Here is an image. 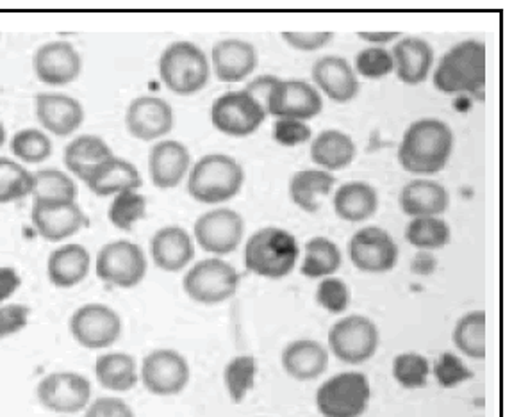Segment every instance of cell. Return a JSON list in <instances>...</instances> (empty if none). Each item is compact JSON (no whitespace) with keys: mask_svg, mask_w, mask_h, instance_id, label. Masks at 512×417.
<instances>
[{"mask_svg":"<svg viewBox=\"0 0 512 417\" xmlns=\"http://www.w3.org/2000/svg\"><path fill=\"white\" fill-rule=\"evenodd\" d=\"M145 216H147V198L138 191H124L116 195L108 209L109 223L124 232H131L134 225Z\"/></svg>","mask_w":512,"mask_h":417,"instance_id":"41","label":"cell"},{"mask_svg":"<svg viewBox=\"0 0 512 417\" xmlns=\"http://www.w3.org/2000/svg\"><path fill=\"white\" fill-rule=\"evenodd\" d=\"M357 36L373 47H382V45L400 40L402 33H398V31H359Z\"/></svg>","mask_w":512,"mask_h":417,"instance_id":"53","label":"cell"},{"mask_svg":"<svg viewBox=\"0 0 512 417\" xmlns=\"http://www.w3.org/2000/svg\"><path fill=\"white\" fill-rule=\"evenodd\" d=\"M265 107L245 90L227 91L211 107V122L231 138H247L265 123Z\"/></svg>","mask_w":512,"mask_h":417,"instance_id":"10","label":"cell"},{"mask_svg":"<svg viewBox=\"0 0 512 417\" xmlns=\"http://www.w3.org/2000/svg\"><path fill=\"white\" fill-rule=\"evenodd\" d=\"M311 159L323 172L345 170L356 159L357 147L347 132L338 129L322 131L311 143Z\"/></svg>","mask_w":512,"mask_h":417,"instance_id":"30","label":"cell"},{"mask_svg":"<svg viewBox=\"0 0 512 417\" xmlns=\"http://www.w3.org/2000/svg\"><path fill=\"white\" fill-rule=\"evenodd\" d=\"M311 74L316 90L338 104H347L359 93L356 70L341 56H323L314 63Z\"/></svg>","mask_w":512,"mask_h":417,"instance_id":"21","label":"cell"},{"mask_svg":"<svg viewBox=\"0 0 512 417\" xmlns=\"http://www.w3.org/2000/svg\"><path fill=\"white\" fill-rule=\"evenodd\" d=\"M281 36L291 49L314 52L331 43L334 33L332 31H284Z\"/></svg>","mask_w":512,"mask_h":417,"instance_id":"49","label":"cell"},{"mask_svg":"<svg viewBox=\"0 0 512 417\" xmlns=\"http://www.w3.org/2000/svg\"><path fill=\"white\" fill-rule=\"evenodd\" d=\"M6 143V127L0 123V147Z\"/></svg>","mask_w":512,"mask_h":417,"instance_id":"55","label":"cell"},{"mask_svg":"<svg viewBox=\"0 0 512 417\" xmlns=\"http://www.w3.org/2000/svg\"><path fill=\"white\" fill-rule=\"evenodd\" d=\"M257 378V362L252 355H238L227 362L223 369V384L234 403H241L254 389Z\"/></svg>","mask_w":512,"mask_h":417,"instance_id":"39","label":"cell"},{"mask_svg":"<svg viewBox=\"0 0 512 417\" xmlns=\"http://www.w3.org/2000/svg\"><path fill=\"white\" fill-rule=\"evenodd\" d=\"M245 170L227 154H207L191 166L188 193L199 204H225L240 193Z\"/></svg>","mask_w":512,"mask_h":417,"instance_id":"3","label":"cell"},{"mask_svg":"<svg viewBox=\"0 0 512 417\" xmlns=\"http://www.w3.org/2000/svg\"><path fill=\"white\" fill-rule=\"evenodd\" d=\"M240 286L238 270L220 257H209L191 266L182 278L184 293L200 305H220L231 300Z\"/></svg>","mask_w":512,"mask_h":417,"instance_id":"7","label":"cell"},{"mask_svg":"<svg viewBox=\"0 0 512 417\" xmlns=\"http://www.w3.org/2000/svg\"><path fill=\"white\" fill-rule=\"evenodd\" d=\"M11 154L24 163L38 164L52 156V141L40 129H22L9 141Z\"/></svg>","mask_w":512,"mask_h":417,"instance_id":"42","label":"cell"},{"mask_svg":"<svg viewBox=\"0 0 512 417\" xmlns=\"http://www.w3.org/2000/svg\"><path fill=\"white\" fill-rule=\"evenodd\" d=\"M190 170V150L181 141L165 139L150 150V179L157 189L177 188Z\"/></svg>","mask_w":512,"mask_h":417,"instance_id":"22","label":"cell"},{"mask_svg":"<svg viewBox=\"0 0 512 417\" xmlns=\"http://www.w3.org/2000/svg\"><path fill=\"white\" fill-rule=\"evenodd\" d=\"M150 255L159 270L179 273L193 261L195 241L179 225H168L150 239Z\"/></svg>","mask_w":512,"mask_h":417,"instance_id":"24","label":"cell"},{"mask_svg":"<svg viewBox=\"0 0 512 417\" xmlns=\"http://www.w3.org/2000/svg\"><path fill=\"white\" fill-rule=\"evenodd\" d=\"M211 63L220 82L245 81L257 68V50L250 41L227 38L218 41L211 52Z\"/></svg>","mask_w":512,"mask_h":417,"instance_id":"23","label":"cell"},{"mask_svg":"<svg viewBox=\"0 0 512 417\" xmlns=\"http://www.w3.org/2000/svg\"><path fill=\"white\" fill-rule=\"evenodd\" d=\"M147 255L141 246L127 239L111 241L100 248L95 261L97 277L109 286L133 289L147 275Z\"/></svg>","mask_w":512,"mask_h":417,"instance_id":"9","label":"cell"},{"mask_svg":"<svg viewBox=\"0 0 512 417\" xmlns=\"http://www.w3.org/2000/svg\"><path fill=\"white\" fill-rule=\"evenodd\" d=\"M175 115L165 99L143 95L134 99L125 111V127L133 138L140 141H156L172 132Z\"/></svg>","mask_w":512,"mask_h":417,"instance_id":"17","label":"cell"},{"mask_svg":"<svg viewBox=\"0 0 512 417\" xmlns=\"http://www.w3.org/2000/svg\"><path fill=\"white\" fill-rule=\"evenodd\" d=\"M354 70L364 79L379 81L388 77L391 72H395V65L389 50L384 47H366L357 54Z\"/></svg>","mask_w":512,"mask_h":417,"instance_id":"44","label":"cell"},{"mask_svg":"<svg viewBox=\"0 0 512 417\" xmlns=\"http://www.w3.org/2000/svg\"><path fill=\"white\" fill-rule=\"evenodd\" d=\"M379 328L363 314H350L332 325L329 348L336 359L359 366L372 359L379 350Z\"/></svg>","mask_w":512,"mask_h":417,"instance_id":"8","label":"cell"},{"mask_svg":"<svg viewBox=\"0 0 512 417\" xmlns=\"http://www.w3.org/2000/svg\"><path fill=\"white\" fill-rule=\"evenodd\" d=\"M34 104L43 129L61 138L79 131L86 116L83 104L65 93H38Z\"/></svg>","mask_w":512,"mask_h":417,"instance_id":"20","label":"cell"},{"mask_svg":"<svg viewBox=\"0 0 512 417\" xmlns=\"http://www.w3.org/2000/svg\"><path fill=\"white\" fill-rule=\"evenodd\" d=\"M84 417H136L134 410L122 398L104 396L99 400L91 401L84 410Z\"/></svg>","mask_w":512,"mask_h":417,"instance_id":"50","label":"cell"},{"mask_svg":"<svg viewBox=\"0 0 512 417\" xmlns=\"http://www.w3.org/2000/svg\"><path fill=\"white\" fill-rule=\"evenodd\" d=\"M405 239L409 245L422 252H434L445 248L452 239V229L443 218H413L405 227Z\"/></svg>","mask_w":512,"mask_h":417,"instance_id":"38","label":"cell"},{"mask_svg":"<svg viewBox=\"0 0 512 417\" xmlns=\"http://www.w3.org/2000/svg\"><path fill=\"white\" fill-rule=\"evenodd\" d=\"M159 77L172 93L188 97L206 88L211 65L199 45L191 41H175L159 58Z\"/></svg>","mask_w":512,"mask_h":417,"instance_id":"5","label":"cell"},{"mask_svg":"<svg viewBox=\"0 0 512 417\" xmlns=\"http://www.w3.org/2000/svg\"><path fill=\"white\" fill-rule=\"evenodd\" d=\"M391 373H393V378L400 387L409 389V391L422 389L429 382V360H427V357H423L422 353H400L393 360Z\"/></svg>","mask_w":512,"mask_h":417,"instance_id":"43","label":"cell"},{"mask_svg":"<svg viewBox=\"0 0 512 417\" xmlns=\"http://www.w3.org/2000/svg\"><path fill=\"white\" fill-rule=\"evenodd\" d=\"M379 209V195L372 184L363 180L347 182L334 195V211L348 223L370 220Z\"/></svg>","mask_w":512,"mask_h":417,"instance_id":"31","label":"cell"},{"mask_svg":"<svg viewBox=\"0 0 512 417\" xmlns=\"http://www.w3.org/2000/svg\"><path fill=\"white\" fill-rule=\"evenodd\" d=\"M343 264V254L339 246L329 238L316 236L307 241L304 246V261H302V275L306 278L334 277Z\"/></svg>","mask_w":512,"mask_h":417,"instance_id":"35","label":"cell"},{"mask_svg":"<svg viewBox=\"0 0 512 417\" xmlns=\"http://www.w3.org/2000/svg\"><path fill=\"white\" fill-rule=\"evenodd\" d=\"M348 255L357 270L380 275L397 266L400 248L388 230L364 227L350 239Z\"/></svg>","mask_w":512,"mask_h":417,"instance_id":"15","label":"cell"},{"mask_svg":"<svg viewBox=\"0 0 512 417\" xmlns=\"http://www.w3.org/2000/svg\"><path fill=\"white\" fill-rule=\"evenodd\" d=\"M95 377L106 391L127 393L133 391L140 382V369L136 359L129 353H104L95 362Z\"/></svg>","mask_w":512,"mask_h":417,"instance_id":"33","label":"cell"},{"mask_svg":"<svg viewBox=\"0 0 512 417\" xmlns=\"http://www.w3.org/2000/svg\"><path fill=\"white\" fill-rule=\"evenodd\" d=\"M33 189V173L24 164L0 157V204H11L29 197Z\"/></svg>","mask_w":512,"mask_h":417,"instance_id":"40","label":"cell"},{"mask_svg":"<svg viewBox=\"0 0 512 417\" xmlns=\"http://www.w3.org/2000/svg\"><path fill=\"white\" fill-rule=\"evenodd\" d=\"M334 186L336 177L332 173L323 170H302L291 177V202L304 213H316L322 205V198L329 197Z\"/></svg>","mask_w":512,"mask_h":417,"instance_id":"34","label":"cell"},{"mask_svg":"<svg viewBox=\"0 0 512 417\" xmlns=\"http://www.w3.org/2000/svg\"><path fill=\"white\" fill-rule=\"evenodd\" d=\"M141 184L143 180L138 168L127 159L116 156L100 164L99 168H95L86 180V186L97 197H116L124 191L140 189Z\"/></svg>","mask_w":512,"mask_h":417,"instance_id":"29","label":"cell"},{"mask_svg":"<svg viewBox=\"0 0 512 417\" xmlns=\"http://www.w3.org/2000/svg\"><path fill=\"white\" fill-rule=\"evenodd\" d=\"M190 364L182 353L170 348H157L141 364L140 380L154 396H177L190 384Z\"/></svg>","mask_w":512,"mask_h":417,"instance_id":"12","label":"cell"},{"mask_svg":"<svg viewBox=\"0 0 512 417\" xmlns=\"http://www.w3.org/2000/svg\"><path fill=\"white\" fill-rule=\"evenodd\" d=\"M300 246L297 238L281 227L257 230L245 245V266L256 277L281 280L297 266Z\"/></svg>","mask_w":512,"mask_h":417,"instance_id":"4","label":"cell"},{"mask_svg":"<svg viewBox=\"0 0 512 417\" xmlns=\"http://www.w3.org/2000/svg\"><path fill=\"white\" fill-rule=\"evenodd\" d=\"M70 334L86 350H104L122 336L120 314L104 303H86L70 318Z\"/></svg>","mask_w":512,"mask_h":417,"instance_id":"13","label":"cell"},{"mask_svg":"<svg viewBox=\"0 0 512 417\" xmlns=\"http://www.w3.org/2000/svg\"><path fill=\"white\" fill-rule=\"evenodd\" d=\"M430 373L436 377L443 389H452L473 378V371L464 364L461 357L452 352L441 353L434 368H430Z\"/></svg>","mask_w":512,"mask_h":417,"instance_id":"46","label":"cell"},{"mask_svg":"<svg viewBox=\"0 0 512 417\" xmlns=\"http://www.w3.org/2000/svg\"><path fill=\"white\" fill-rule=\"evenodd\" d=\"M370 401L372 384L359 371L338 373L316 391V407L323 417H361Z\"/></svg>","mask_w":512,"mask_h":417,"instance_id":"6","label":"cell"},{"mask_svg":"<svg viewBox=\"0 0 512 417\" xmlns=\"http://www.w3.org/2000/svg\"><path fill=\"white\" fill-rule=\"evenodd\" d=\"M436 90L445 95H471L488 81V50L479 40H464L439 59L432 75Z\"/></svg>","mask_w":512,"mask_h":417,"instance_id":"2","label":"cell"},{"mask_svg":"<svg viewBox=\"0 0 512 417\" xmlns=\"http://www.w3.org/2000/svg\"><path fill=\"white\" fill-rule=\"evenodd\" d=\"M31 309L24 303H2L0 305V341L17 336L29 325Z\"/></svg>","mask_w":512,"mask_h":417,"instance_id":"48","label":"cell"},{"mask_svg":"<svg viewBox=\"0 0 512 417\" xmlns=\"http://www.w3.org/2000/svg\"><path fill=\"white\" fill-rule=\"evenodd\" d=\"M245 236V220L238 211L229 207H216L195 221L193 238L195 243L209 254H232L238 250Z\"/></svg>","mask_w":512,"mask_h":417,"instance_id":"11","label":"cell"},{"mask_svg":"<svg viewBox=\"0 0 512 417\" xmlns=\"http://www.w3.org/2000/svg\"><path fill=\"white\" fill-rule=\"evenodd\" d=\"M33 66L43 84L67 86L83 72V58L70 41H49L36 50Z\"/></svg>","mask_w":512,"mask_h":417,"instance_id":"18","label":"cell"},{"mask_svg":"<svg viewBox=\"0 0 512 417\" xmlns=\"http://www.w3.org/2000/svg\"><path fill=\"white\" fill-rule=\"evenodd\" d=\"M454 131L438 118H420L404 132L398 161L413 175H436L445 170L454 152Z\"/></svg>","mask_w":512,"mask_h":417,"instance_id":"1","label":"cell"},{"mask_svg":"<svg viewBox=\"0 0 512 417\" xmlns=\"http://www.w3.org/2000/svg\"><path fill=\"white\" fill-rule=\"evenodd\" d=\"M36 398L54 414H79L91 403L90 380L75 371H54L40 380Z\"/></svg>","mask_w":512,"mask_h":417,"instance_id":"14","label":"cell"},{"mask_svg":"<svg viewBox=\"0 0 512 417\" xmlns=\"http://www.w3.org/2000/svg\"><path fill=\"white\" fill-rule=\"evenodd\" d=\"M350 289L347 282L338 277H327L320 280L316 287V303L323 311L331 314H343L350 305Z\"/></svg>","mask_w":512,"mask_h":417,"instance_id":"45","label":"cell"},{"mask_svg":"<svg viewBox=\"0 0 512 417\" xmlns=\"http://www.w3.org/2000/svg\"><path fill=\"white\" fill-rule=\"evenodd\" d=\"M411 268H413L414 273H418V275H422V277H427V275H432L434 270H436V257L432 255V252H422V250H418V254L413 259V264H411Z\"/></svg>","mask_w":512,"mask_h":417,"instance_id":"54","label":"cell"},{"mask_svg":"<svg viewBox=\"0 0 512 417\" xmlns=\"http://www.w3.org/2000/svg\"><path fill=\"white\" fill-rule=\"evenodd\" d=\"M281 364L288 377L298 382H311L322 377L329 368V352L318 341L297 339L282 350Z\"/></svg>","mask_w":512,"mask_h":417,"instance_id":"26","label":"cell"},{"mask_svg":"<svg viewBox=\"0 0 512 417\" xmlns=\"http://www.w3.org/2000/svg\"><path fill=\"white\" fill-rule=\"evenodd\" d=\"M273 138L282 147H298L313 138L309 123L291 118H277L273 125Z\"/></svg>","mask_w":512,"mask_h":417,"instance_id":"47","label":"cell"},{"mask_svg":"<svg viewBox=\"0 0 512 417\" xmlns=\"http://www.w3.org/2000/svg\"><path fill=\"white\" fill-rule=\"evenodd\" d=\"M391 58L398 79L409 86L427 81L436 59L429 41L418 36L400 38L391 50Z\"/></svg>","mask_w":512,"mask_h":417,"instance_id":"25","label":"cell"},{"mask_svg":"<svg viewBox=\"0 0 512 417\" xmlns=\"http://www.w3.org/2000/svg\"><path fill=\"white\" fill-rule=\"evenodd\" d=\"M77 186L68 173L54 168L33 173V204H68L77 202Z\"/></svg>","mask_w":512,"mask_h":417,"instance_id":"36","label":"cell"},{"mask_svg":"<svg viewBox=\"0 0 512 417\" xmlns=\"http://www.w3.org/2000/svg\"><path fill=\"white\" fill-rule=\"evenodd\" d=\"M22 286V277L15 268L0 266V305L8 302L11 296H15Z\"/></svg>","mask_w":512,"mask_h":417,"instance_id":"52","label":"cell"},{"mask_svg":"<svg viewBox=\"0 0 512 417\" xmlns=\"http://www.w3.org/2000/svg\"><path fill=\"white\" fill-rule=\"evenodd\" d=\"M486 321H488L486 312L470 311L455 323L452 341L455 348L468 359H486V353H488Z\"/></svg>","mask_w":512,"mask_h":417,"instance_id":"37","label":"cell"},{"mask_svg":"<svg viewBox=\"0 0 512 417\" xmlns=\"http://www.w3.org/2000/svg\"><path fill=\"white\" fill-rule=\"evenodd\" d=\"M400 207L407 216L430 218L446 213L450 205V195L443 184L436 180L414 179L405 184L400 193Z\"/></svg>","mask_w":512,"mask_h":417,"instance_id":"27","label":"cell"},{"mask_svg":"<svg viewBox=\"0 0 512 417\" xmlns=\"http://www.w3.org/2000/svg\"><path fill=\"white\" fill-rule=\"evenodd\" d=\"M323 109L322 93L313 84L298 79L279 81L266 102V115L307 122L320 115Z\"/></svg>","mask_w":512,"mask_h":417,"instance_id":"16","label":"cell"},{"mask_svg":"<svg viewBox=\"0 0 512 417\" xmlns=\"http://www.w3.org/2000/svg\"><path fill=\"white\" fill-rule=\"evenodd\" d=\"M90 252L83 245L68 243L58 246L47 261V277L58 289L79 286L90 273Z\"/></svg>","mask_w":512,"mask_h":417,"instance_id":"28","label":"cell"},{"mask_svg":"<svg viewBox=\"0 0 512 417\" xmlns=\"http://www.w3.org/2000/svg\"><path fill=\"white\" fill-rule=\"evenodd\" d=\"M113 156V150L104 139L93 134H83L68 143L63 161L67 164L68 172L86 182L95 168Z\"/></svg>","mask_w":512,"mask_h":417,"instance_id":"32","label":"cell"},{"mask_svg":"<svg viewBox=\"0 0 512 417\" xmlns=\"http://www.w3.org/2000/svg\"><path fill=\"white\" fill-rule=\"evenodd\" d=\"M31 221L38 236L50 243L72 238L88 225V218L77 202L33 204Z\"/></svg>","mask_w":512,"mask_h":417,"instance_id":"19","label":"cell"},{"mask_svg":"<svg viewBox=\"0 0 512 417\" xmlns=\"http://www.w3.org/2000/svg\"><path fill=\"white\" fill-rule=\"evenodd\" d=\"M279 81H281V79H279V77H275V75H259L256 79H252V81L248 82L245 91L250 93V95H252V97L261 104V106L265 107L266 111V102L270 99L273 88L277 86V82Z\"/></svg>","mask_w":512,"mask_h":417,"instance_id":"51","label":"cell"}]
</instances>
